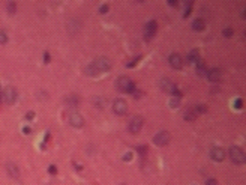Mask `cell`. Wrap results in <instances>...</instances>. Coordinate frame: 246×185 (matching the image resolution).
Returning <instances> with one entry per match:
<instances>
[{"instance_id": "6da1fadb", "label": "cell", "mask_w": 246, "mask_h": 185, "mask_svg": "<svg viewBox=\"0 0 246 185\" xmlns=\"http://www.w3.org/2000/svg\"><path fill=\"white\" fill-rule=\"evenodd\" d=\"M116 87H117V90H120L123 93H134L135 84H134V81L131 80L129 77L123 76V77H119V78H117Z\"/></svg>"}, {"instance_id": "7a4b0ae2", "label": "cell", "mask_w": 246, "mask_h": 185, "mask_svg": "<svg viewBox=\"0 0 246 185\" xmlns=\"http://www.w3.org/2000/svg\"><path fill=\"white\" fill-rule=\"evenodd\" d=\"M230 158L236 164H243L245 163V152H243V149H240L237 146H233L230 149Z\"/></svg>"}, {"instance_id": "3957f363", "label": "cell", "mask_w": 246, "mask_h": 185, "mask_svg": "<svg viewBox=\"0 0 246 185\" xmlns=\"http://www.w3.org/2000/svg\"><path fill=\"white\" fill-rule=\"evenodd\" d=\"M113 110H114L116 115L123 116L128 111V103L125 99H122V98H117V99H114V103H113Z\"/></svg>"}, {"instance_id": "277c9868", "label": "cell", "mask_w": 246, "mask_h": 185, "mask_svg": "<svg viewBox=\"0 0 246 185\" xmlns=\"http://www.w3.org/2000/svg\"><path fill=\"white\" fill-rule=\"evenodd\" d=\"M2 96H3V101L6 104H14L17 99V90L12 86H6L2 92Z\"/></svg>"}, {"instance_id": "5b68a950", "label": "cell", "mask_w": 246, "mask_h": 185, "mask_svg": "<svg viewBox=\"0 0 246 185\" xmlns=\"http://www.w3.org/2000/svg\"><path fill=\"white\" fill-rule=\"evenodd\" d=\"M93 66L98 69V72H107L111 68V62L107 59V57H98L95 62H93Z\"/></svg>"}, {"instance_id": "8992f818", "label": "cell", "mask_w": 246, "mask_h": 185, "mask_svg": "<svg viewBox=\"0 0 246 185\" xmlns=\"http://www.w3.org/2000/svg\"><path fill=\"white\" fill-rule=\"evenodd\" d=\"M143 123L144 121L141 116H134L129 121V131L132 134H138L141 131V128H143Z\"/></svg>"}, {"instance_id": "52a82bcc", "label": "cell", "mask_w": 246, "mask_h": 185, "mask_svg": "<svg viewBox=\"0 0 246 185\" xmlns=\"http://www.w3.org/2000/svg\"><path fill=\"white\" fill-rule=\"evenodd\" d=\"M170 134L167 132V131H161V132H158L156 136L153 137V143L156 144V146H167V144L170 143Z\"/></svg>"}, {"instance_id": "ba28073f", "label": "cell", "mask_w": 246, "mask_h": 185, "mask_svg": "<svg viewBox=\"0 0 246 185\" xmlns=\"http://www.w3.org/2000/svg\"><path fill=\"white\" fill-rule=\"evenodd\" d=\"M156 29H158V26H156V21H149L146 26H144V38L147 39V41H150L152 38L155 36V33H156Z\"/></svg>"}, {"instance_id": "9c48e42d", "label": "cell", "mask_w": 246, "mask_h": 185, "mask_svg": "<svg viewBox=\"0 0 246 185\" xmlns=\"http://www.w3.org/2000/svg\"><path fill=\"white\" fill-rule=\"evenodd\" d=\"M69 123H71L74 128H81L83 125H84V117H83L80 113L72 111V113L69 115Z\"/></svg>"}, {"instance_id": "30bf717a", "label": "cell", "mask_w": 246, "mask_h": 185, "mask_svg": "<svg viewBox=\"0 0 246 185\" xmlns=\"http://www.w3.org/2000/svg\"><path fill=\"white\" fill-rule=\"evenodd\" d=\"M210 158H212L213 161H224L225 160V151L222 149V148H213L212 151H210Z\"/></svg>"}, {"instance_id": "8fae6325", "label": "cell", "mask_w": 246, "mask_h": 185, "mask_svg": "<svg viewBox=\"0 0 246 185\" xmlns=\"http://www.w3.org/2000/svg\"><path fill=\"white\" fill-rule=\"evenodd\" d=\"M170 65L173 66L174 69H180L182 66H183V60H182V57H180V54H177V53H173V54L170 56Z\"/></svg>"}, {"instance_id": "7c38bea8", "label": "cell", "mask_w": 246, "mask_h": 185, "mask_svg": "<svg viewBox=\"0 0 246 185\" xmlns=\"http://www.w3.org/2000/svg\"><path fill=\"white\" fill-rule=\"evenodd\" d=\"M161 87H162V90L168 92V93H173L174 90H177L176 84L171 81V80H168V78H162V80H161Z\"/></svg>"}, {"instance_id": "4fadbf2b", "label": "cell", "mask_w": 246, "mask_h": 185, "mask_svg": "<svg viewBox=\"0 0 246 185\" xmlns=\"http://www.w3.org/2000/svg\"><path fill=\"white\" fill-rule=\"evenodd\" d=\"M6 171H8V175H9L12 179H18V178H20V170H18L17 164H14V163H8V164H6Z\"/></svg>"}, {"instance_id": "5bb4252c", "label": "cell", "mask_w": 246, "mask_h": 185, "mask_svg": "<svg viewBox=\"0 0 246 185\" xmlns=\"http://www.w3.org/2000/svg\"><path fill=\"white\" fill-rule=\"evenodd\" d=\"M207 78L212 83H218L221 80V71L219 69H210V71H207Z\"/></svg>"}, {"instance_id": "9a60e30c", "label": "cell", "mask_w": 246, "mask_h": 185, "mask_svg": "<svg viewBox=\"0 0 246 185\" xmlns=\"http://www.w3.org/2000/svg\"><path fill=\"white\" fill-rule=\"evenodd\" d=\"M66 27H68V32L69 33H77L78 32V29H80V23L77 20H71V21H68V24H66Z\"/></svg>"}, {"instance_id": "2e32d148", "label": "cell", "mask_w": 246, "mask_h": 185, "mask_svg": "<svg viewBox=\"0 0 246 185\" xmlns=\"http://www.w3.org/2000/svg\"><path fill=\"white\" fill-rule=\"evenodd\" d=\"M206 27V23L201 18H197V20L192 21V29L194 30H197V32H201V30H204Z\"/></svg>"}, {"instance_id": "e0dca14e", "label": "cell", "mask_w": 246, "mask_h": 185, "mask_svg": "<svg viewBox=\"0 0 246 185\" xmlns=\"http://www.w3.org/2000/svg\"><path fill=\"white\" fill-rule=\"evenodd\" d=\"M65 103H66V105H69V107H77L78 105V103H80V99H78V96L77 95H69L66 99H65Z\"/></svg>"}, {"instance_id": "ac0fdd59", "label": "cell", "mask_w": 246, "mask_h": 185, "mask_svg": "<svg viewBox=\"0 0 246 185\" xmlns=\"http://www.w3.org/2000/svg\"><path fill=\"white\" fill-rule=\"evenodd\" d=\"M188 60L191 62V63H198L201 59H200V53H198V50H192L191 53H189V56H188Z\"/></svg>"}, {"instance_id": "d6986e66", "label": "cell", "mask_w": 246, "mask_h": 185, "mask_svg": "<svg viewBox=\"0 0 246 185\" xmlns=\"http://www.w3.org/2000/svg\"><path fill=\"white\" fill-rule=\"evenodd\" d=\"M184 121H188V122H192V121H195V117H197V113H195V110L194 109H188L184 111Z\"/></svg>"}, {"instance_id": "ffe728a7", "label": "cell", "mask_w": 246, "mask_h": 185, "mask_svg": "<svg viewBox=\"0 0 246 185\" xmlns=\"http://www.w3.org/2000/svg\"><path fill=\"white\" fill-rule=\"evenodd\" d=\"M197 74L198 76H207V68H206V65L203 63V60H200L198 63H197Z\"/></svg>"}, {"instance_id": "44dd1931", "label": "cell", "mask_w": 246, "mask_h": 185, "mask_svg": "<svg viewBox=\"0 0 246 185\" xmlns=\"http://www.w3.org/2000/svg\"><path fill=\"white\" fill-rule=\"evenodd\" d=\"M84 72H86L87 76H90V77H95V76H98V74H99V72H98V69L93 66V63L87 65V66H86V69H84Z\"/></svg>"}, {"instance_id": "7402d4cb", "label": "cell", "mask_w": 246, "mask_h": 185, "mask_svg": "<svg viewBox=\"0 0 246 185\" xmlns=\"http://www.w3.org/2000/svg\"><path fill=\"white\" fill-rule=\"evenodd\" d=\"M170 105H171V109H177L179 105H180V98L173 96V98L170 99Z\"/></svg>"}, {"instance_id": "603a6c76", "label": "cell", "mask_w": 246, "mask_h": 185, "mask_svg": "<svg viewBox=\"0 0 246 185\" xmlns=\"http://www.w3.org/2000/svg\"><path fill=\"white\" fill-rule=\"evenodd\" d=\"M6 8H8V12L9 14H15V3L14 2H8V5H6Z\"/></svg>"}, {"instance_id": "cb8c5ba5", "label": "cell", "mask_w": 246, "mask_h": 185, "mask_svg": "<svg viewBox=\"0 0 246 185\" xmlns=\"http://www.w3.org/2000/svg\"><path fill=\"white\" fill-rule=\"evenodd\" d=\"M195 113H197V115H198V113H206V111H207V107H206V105H201V104H200V105H197V107H195Z\"/></svg>"}, {"instance_id": "d4e9b609", "label": "cell", "mask_w": 246, "mask_h": 185, "mask_svg": "<svg viewBox=\"0 0 246 185\" xmlns=\"http://www.w3.org/2000/svg\"><path fill=\"white\" fill-rule=\"evenodd\" d=\"M222 33H224V36H225V38H231V36H233V29L231 27L224 29V32H222Z\"/></svg>"}, {"instance_id": "484cf974", "label": "cell", "mask_w": 246, "mask_h": 185, "mask_svg": "<svg viewBox=\"0 0 246 185\" xmlns=\"http://www.w3.org/2000/svg\"><path fill=\"white\" fill-rule=\"evenodd\" d=\"M8 42V36L5 32H0V44H6Z\"/></svg>"}, {"instance_id": "4316f807", "label": "cell", "mask_w": 246, "mask_h": 185, "mask_svg": "<svg viewBox=\"0 0 246 185\" xmlns=\"http://www.w3.org/2000/svg\"><path fill=\"white\" fill-rule=\"evenodd\" d=\"M137 151L140 152V155H146L147 154V146H138Z\"/></svg>"}, {"instance_id": "83f0119b", "label": "cell", "mask_w": 246, "mask_h": 185, "mask_svg": "<svg viewBox=\"0 0 246 185\" xmlns=\"http://www.w3.org/2000/svg\"><path fill=\"white\" fill-rule=\"evenodd\" d=\"M93 103H95V105H98L99 109H102V99H101L99 96H96V98H93Z\"/></svg>"}, {"instance_id": "f1b7e54d", "label": "cell", "mask_w": 246, "mask_h": 185, "mask_svg": "<svg viewBox=\"0 0 246 185\" xmlns=\"http://www.w3.org/2000/svg\"><path fill=\"white\" fill-rule=\"evenodd\" d=\"M140 59H141V56H138V57H135V59H134L132 62H129V63H128V68H132V66H135V65H137V62L140 60Z\"/></svg>"}, {"instance_id": "f546056e", "label": "cell", "mask_w": 246, "mask_h": 185, "mask_svg": "<svg viewBox=\"0 0 246 185\" xmlns=\"http://www.w3.org/2000/svg\"><path fill=\"white\" fill-rule=\"evenodd\" d=\"M108 9H110L108 5H102V6L99 8V12H101V14H107V12H108Z\"/></svg>"}, {"instance_id": "4dcf8cb0", "label": "cell", "mask_w": 246, "mask_h": 185, "mask_svg": "<svg viewBox=\"0 0 246 185\" xmlns=\"http://www.w3.org/2000/svg\"><path fill=\"white\" fill-rule=\"evenodd\" d=\"M234 107H236V109H242V107H243V101H242V99H236Z\"/></svg>"}, {"instance_id": "1f68e13d", "label": "cell", "mask_w": 246, "mask_h": 185, "mask_svg": "<svg viewBox=\"0 0 246 185\" xmlns=\"http://www.w3.org/2000/svg\"><path fill=\"white\" fill-rule=\"evenodd\" d=\"M123 160H125V161H131V160H132V152H126V154L123 155Z\"/></svg>"}, {"instance_id": "d6a6232c", "label": "cell", "mask_w": 246, "mask_h": 185, "mask_svg": "<svg viewBox=\"0 0 246 185\" xmlns=\"http://www.w3.org/2000/svg\"><path fill=\"white\" fill-rule=\"evenodd\" d=\"M206 185H218V181H216V179H207V181H206Z\"/></svg>"}, {"instance_id": "836d02e7", "label": "cell", "mask_w": 246, "mask_h": 185, "mask_svg": "<svg viewBox=\"0 0 246 185\" xmlns=\"http://www.w3.org/2000/svg\"><path fill=\"white\" fill-rule=\"evenodd\" d=\"M33 116H35L33 111H29L27 115H26V119H27V121H32V119H33Z\"/></svg>"}, {"instance_id": "e575fe53", "label": "cell", "mask_w": 246, "mask_h": 185, "mask_svg": "<svg viewBox=\"0 0 246 185\" xmlns=\"http://www.w3.org/2000/svg\"><path fill=\"white\" fill-rule=\"evenodd\" d=\"M48 171H50L51 175H54L56 171H57V170H56V165H50V169H48Z\"/></svg>"}, {"instance_id": "d590c367", "label": "cell", "mask_w": 246, "mask_h": 185, "mask_svg": "<svg viewBox=\"0 0 246 185\" xmlns=\"http://www.w3.org/2000/svg\"><path fill=\"white\" fill-rule=\"evenodd\" d=\"M44 62H45V63H48V62H50V54H48V53H45V54H44Z\"/></svg>"}, {"instance_id": "8d00e7d4", "label": "cell", "mask_w": 246, "mask_h": 185, "mask_svg": "<svg viewBox=\"0 0 246 185\" xmlns=\"http://www.w3.org/2000/svg\"><path fill=\"white\" fill-rule=\"evenodd\" d=\"M23 132H24V134H30V128H29V126H26V128L23 130Z\"/></svg>"}, {"instance_id": "74e56055", "label": "cell", "mask_w": 246, "mask_h": 185, "mask_svg": "<svg viewBox=\"0 0 246 185\" xmlns=\"http://www.w3.org/2000/svg\"><path fill=\"white\" fill-rule=\"evenodd\" d=\"M168 5H170V6H177V2H173V0H171V2H168Z\"/></svg>"}]
</instances>
